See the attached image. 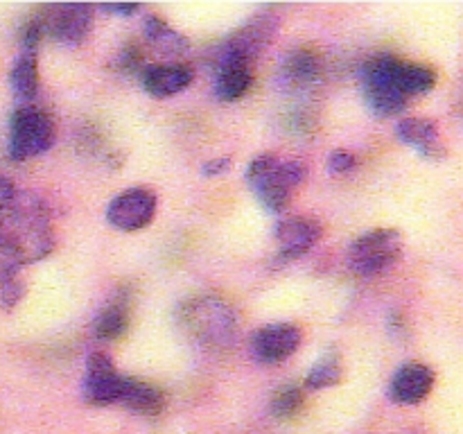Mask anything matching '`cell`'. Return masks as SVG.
<instances>
[{
    "label": "cell",
    "mask_w": 463,
    "mask_h": 434,
    "mask_svg": "<svg viewBox=\"0 0 463 434\" xmlns=\"http://www.w3.org/2000/svg\"><path fill=\"white\" fill-rule=\"evenodd\" d=\"M176 319L190 339L211 351H226L238 339V316L229 303L217 297H190L179 306Z\"/></svg>",
    "instance_id": "cell-1"
},
{
    "label": "cell",
    "mask_w": 463,
    "mask_h": 434,
    "mask_svg": "<svg viewBox=\"0 0 463 434\" xmlns=\"http://www.w3.org/2000/svg\"><path fill=\"white\" fill-rule=\"evenodd\" d=\"M306 176L307 170L301 161H280L276 154H258L244 172L247 185L269 212H283Z\"/></svg>",
    "instance_id": "cell-2"
},
{
    "label": "cell",
    "mask_w": 463,
    "mask_h": 434,
    "mask_svg": "<svg viewBox=\"0 0 463 434\" xmlns=\"http://www.w3.org/2000/svg\"><path fill=\"white\" fill-rule=\"evenodd\" d=\"M401 63V59L392 57V54H380V57L371 59L362 71L366 107L373 116L392 118L405 108L407 98L398 89Z\"/></svg>",
    "instance_id": "cell-3"
},
{
    "label": "cell",
    "mask_w": 463,
    "mask_h": 434,
    "mask_svg": "<svg viewBox=\"0 0 463 434\" xmlns=\"http://www.w3.org/2000/svg\"><path fill=\"white\" fill-rule=\"evenodd\" d=\"M57 140L54 120L41 108L23 104L14 111L9 120V156L14 161L41 156L48 152Z\"/></svg>",
    "instance_id": "cell-4"
},
{
    "label": "cell",
    "mask_w": 463,
    "mask_h": 434,
    "mask_svg": "<svg viewBox=\"0 0 463 434\" xmlns=\"http://www.w3.org/2000/svg\"><path fill=\"white\" fill-rule=\"evenodd\" d=\"M402 235L396 229H373L360 235L348 249V267L357 276H378L398 262Z\"/></svg>",
    "instance_id": "cell-5"
},
{
    "label": "cell",
    "mask_w": 463,
    "mask_h": 434,
    "mask_svg": "<svg viewBox=\"0 0 463 434\" xmlns=\"http://www.w3.org/2000/svg\"><path fill=\"white\" fill-rule=\"evenodd\" d=\"M279 21L274 16H256L242 27L229 34L217 50V68L220 66H251L253 59L271 43Z\"/></svg>",
    "instance_id": "cell-6"
},
{
    "label": "cell",
    "mask_w": 463,
    "mask_h": 434,
    "mask_svg": "<svg viewBox=\"0 0 463 434\" xmlns=\"http://www.w3.org/2000/svg\"><path fill=\"white\" fill-rule=\"evenodd\" d=\"M156 194L147 188H129L125 193L116 194L107 208V222L118 231H140L152 224L156 215Z\"/></svg>",
    "instance_id": "cell-7"
},
{
    "label": "cell",
    "mask_w": 463,
    "mask_h": 434,
    "mask_svg": "<svg viewBox=\"0 0 463 434\" xmlns=\"http://www.w3.org/2000/svg\"><path fill=\"white\" fill-rule=\"evenodd\" d=\"M127 375L118 373L111 357L102 351L89 355L84 373V398L93 405H120Z\"/></svg>",
    "instance_id": "cell-8"
},
{
    "label": "cell",
    "mask_w": 463,
    "mask_h": 434,
    "mask_svg": "<svg viewBox=\"0 0 463 434\" xmlns=\"http://www.w3.org/2000/svg\"><path fill=\"white\" fill-rule=\"evenodd\" d=\"M301 346V330L294 324H267L256 330L251 339L253 355L262 364H280Z\"/></svg>",
    "instance_id": "cell-9"
},
{
    "label": "cell",
    "mask_w": 463,
    "mask_h": 434,
    "mask_svg": "<svg viewBox=\"0 0 463 434\" xmlns=\"http://www.w3.org/2000/svg\"><path fill=\"white\" fill-rule=\"evenodd\" d=\"M45 32L61 45H80L93 27V9L84 5H61L50 7L43 18Z\"/></svg>",
    "instance_id": "cell-10"
},
{
    "label": "cell",
    "mask_w": 463,
    "mask_h": 434,
    "mask_svg": "<svg viewBox=\"0 0 463 434\" xmlns=\"http://www.w3.org/2000/svg\"><path fill=\"white\" fill-rule=\"evenodd\" d=\"M274 238L279 242V256L283 260H297L319 242L321 226L310 217H288L276 224Z\"/></svg>",
    "instance_id": "cell-11"
},
{
    "label": "cell",
    "mask_w": 463,
    "mask_h": 434,
    "mask_svg": "<svg viewBox=\"0 0 463 434\" xmlns=\"http://www.w3.org/2000/svg\"><path fill=\"white\" fill-rule=\"evenodd\" d=\"M434 387V371L420 362H407L393 373L389 396L398 405H419Z\"/></svg>",
    "instance_id": "cell-12"
},
{
    "label": "cell",
    "mask_w": 463,
    "mask_h": 434,
    "mask_svg": "<svg viewBox=\"0 0 463 434\" xmlns=\"http://www.w3.org/2000/svg\"><path fill=\"white\" fill-rule=\"evenodd\" d=\"M321 77V59L319 54L307 48L292 50L280 63L279 80L280 86L288 90H303L307 86L317 84Z\"/></svg>",
    "instance_id": "cell-13"
},
{
    "label": "cell",
    "mask_w": 463,
    "mask_h": 434,
    "mask_svg": "<svg viewBox=\"0 0 463 434\" xmlns=\"http://www.w3.org/2000/svg\"><path fill=\"white\" fill-rule=\"evenodd\" d=\"M194 72L184 63H161L143 71V89L152 98H172L190 86Z\"/></svg>",
    "instance_id": "cell-14"
},
{
    "label": "cell",
    "mask_w": 463,
    "mask_h": 434,
    "mask_svg": "<svg viewBox=\"0 0 463 434\" xmlns=\"http://www.w3.org/2000/svg\"><path fill=\"white\" fill-rule=\"evenodd\" d=\"M396 134L402 143L416 149L420 156L432 158V161H439L443 156L441 136H439L437 125L432 120H425V118H405V120L398 122Z\"/></svg>",
    "instance_id": "cell-15"
},
{
    "label": "cell",
    "mask_w": 463,
    "mask_h": 434,
    "mask_svg": "<svg viewBox=\"0 0 463 434\" xmlns=\"http://www.w3.org/2000/svg\"><path fill=\"white\" fill-rule=\"evenodd\" d=\"M145 39L152 45V50L161 52V57L176 59L188 52L190 43L181 32H176L170 23L158 16L145 18Z\"/></svg>",
    "instance_id": "cell-16"
},
{
    "label": "cell",
    "mask_w": 463,
    "mask_h": 434,
    "mask_svg": "<svg viewBox=\"0 0 463 434\" xmlns=\"http://www.w3.org/2000/svg\"><path fill=\"white\" fill-rule=\"evenodd\" d=\"M163 402H165V398H163L161 389L145 382V380L127 378L125 392H122L120 398V405H125L127 410L143 416H156L161 414Z\"/></svg>",
    "instance_id": "cell-17"
},
{
    "label": "cell",
    "mask_w": 463,
    "mask_h": 434,
    "mask_svg": "<svg viewBox=\"0 0 463 434\" xmlns=\"http://www.w3.org/2000/svg\"><path fill=\"white\" fill-rule=\"evenodd\" d=\"M9 86L21 102L30 104L39 95V61L36 54L21 52L9 71Z\"/></svg>",
    "instance_id": "cell-18"
},
{
    "label": "cell",
    "mask_w": 463,
    "mask_h": 434,
    "mask_svg": "<svg viewBox=\"0 0 463 434\" xmlns=\"http://www.w3.org/2000/svg\"><path fill=\"white\" fill-rule=\"evenodd\" d=\"M253 84L251 66H220L215 77V95L222 102H235L244 98Z\"/></svg>",
    "instance_id": "cell-19"
},
{
    "label": "cell",
    "mask_w": 463,
    "mask_h": 434,
    "mask_svg": "<svg viewBox=\"0 0 463 434\" xmlns=\"http://www.w3.org/2000/svg\"><path fill=\"white\" fill-rule=\"evenodd\" d=\"M434 84H437V75H434L432 68L420 66V63H401V71H398V89L402 90L405 98L430 93L434 89Z\"/></svg>",
    "instance_id": "cell-20"
},
{
    "label": "cell",
    "mask_w": 463,
    "mask_h": 434,
    "mask_svg": "<svg viewBox=\"0 0 463 434\" xmlns=\"http://www.w3.org/2000/svg\"><path fill=\"white\" fill-rule=\"evenodd\" d=\"M127 326H129V312H127L125 303H111V306L99 312L93 330L99 342H111V339H118L125 333Z\"/></svg>",
    "instance_id": "cell-21"
},
{
    "label": "cell",
    "mask_w": 463,
    "mask_h": 434,
    "mask_svg": "<svg viewBox=\"0 0 463 434\" xmlns=\"http://www.w3.org/2000/svg\"><path fill=\"white\" fill-rule=\"evenodd\" d=\"M342 380V362H339L337 353H326L317 364L307 371L306 387L317 392V389L335 387Z\"/></svg>",
    "instance_id": "cell-22"
},
{
    "label": "cell",
    "mask_w": 463,
    "mask_h": 434,
    "mask_svg": "<svg viewBox=\"0 0 463 434\" xmlns=\"http://www.w3.org/2000/svg\"><path fill=\"white\" fill-rule=\"evenodd\" d=\"M23 265H25V258H23L21 249L9 238V233H3L0 229V288L16 278Z\"/></svg>",
    "instance_id": "cell-23"
},
{
    "label": "cell",
    "mask_w": 463,
    "mask_h": 434,
    "mask_svg": "<svg viewBox=\"0 0 463 434\" xmlns=\"http://www.w3.org/2000/svg\"><path fill=\"white\" fill-rule=\"evenodd\" d=\"M303 407V392L297 384H285L271 398V411L276 419H292L301 411Z\"/></svg>",
    "instance_id": "cell-24"
},
{
    "label": "cell",
    "mask_w": 463,
    "mask_h": 434,
    "mask_svg": "<svg viewBox=\"0 0 463 434\" xmlns=\"http://www.w3.org/2000/svg\"><path fill=\"white\" fill-rule=\"evenodd\" d=\"M16 188H14L12 181L7 176H0V222L7 220L14 211V203H16Z\"/></svg>",
    "instance_id": "cell-25"
},
{
    "label": "cell",
    "mask_w": 463,
    "mask_h": 434,
    "mask_svg": "<svg viewBox=\"0 0 463 434\" xmlns=\"http://www.w3.org/2000/svg\"><path fill=\"white\" fill-rule=\"evenodd\" d=\"M23 294H25V289H23L21 280H9V283H5L3 288H0V306H3L5 310H12V307H16V303L21 301Z\"/></svg>",
    "instance_id": "cell-26"
},
{
    "label": "cell",
    "mask_w": 463,
    "mask_h": 434,
    "mask_svg": "<svg viewBox=\"0 0 463 434\" xmlns=\"http://www.w3.org/2000/svg\"><path fill=\"white\" fill-rule=\"evenodd\" d=\"M357 158L353 156L351 152H346V149H337V152H333L328 156V170L333 172V175H346V172H351L353 167H355Z\"/></svg>",
    "instance_id": "cell-27"
},
{
    "label": "cell",
    "mask_w": 463,
    "mask_h": 434,
    "mask_svg": "<svg viewBox=\"0 0 463 434\" xmlns=\"http://www.w3.org/2000/svg\"><path fill=\"white\" fill-rule=\"evenodd\" d=\"M118 66L125 72H136L140 71V52L136 48L122 50L120 57H118Z\"/></svg>",
    "instance_id": "cell-28"
},
{
    "label": "cell",
    "mask_w": 463,
    "mask_h": 434,
    "mask_svg": "<svg viewBox=\"0 0 463 434\" xmlns=\"http://www.w3.org/2000/svg\"><path fill=\"white\" fill-rule=\"evenodd\" d=\"M231 170V158L222 156V158H213V161L203 163L202 167V175L203 176H220L224 175V172Z\"/></svg>",
    "instance_id": "cell-29"
},
{
    "label": "cell",
    "mask_w": 463,
    "mask_h": 434,
    "mask_svg": "<svg viewBox=\"0 0 463 434\" xmlns=\"http://www.w3.org/2000/svg\"><path fill=\"white\" fill-rule=\"evenodd\" d=\"M102 12L116 14V16H134L140 12L138 5H104Z\"/></svg>",
    "instance_id": "cell-30"
}]
</instances>
